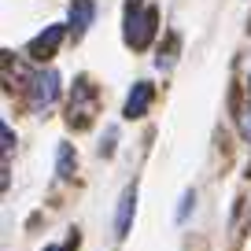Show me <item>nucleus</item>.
<instances>
[{"mask_svg":"<svg viewBox=\"0 0 251 251\" xmlns=\"http://www.w3.org/2000/svg\"><path fill=\"white\" fill-rule=\"evenodd\" d=\"M93 19H96V4L93 0H74L71 4V30H74V37H81V33L93 26Z\"/></svg>","mask_w":251,"mask_h":251,"instance_id":"423d86ee","label":"nucleus"},{"mask_svg":"<svg viewBox=\"0 0 251 251\" xmlns=\"http://www.w3.org/2000/svg\"><path fill=\"white\" fill-rule=\"evenodd\" d=\"M159 30V8L148 0H126V45L144 52L155 41Z\"/></svg>","mask_w":251,"mask_h":251,"instance_id":"f257e3e1","label":"nucleus"},{"mask_svg":"<svg viewBox=\"0 0 251 251\" xmlns=\"http://www.w3.org/2000/svg\"><path fill=\"white\" fill-rule=\"evenodd\" d=\"M63 37H67V26L55 23V26H48L45 33H37V37L30 41V48H26V52H30L33 59H48V55L59 48V41H63Z\"/></svg>","mask_w":251,"mask_h":251,"instance_id":"7ed1b4c3","label":"nucleus"},{"mask_svg":"<svg viewBox=\"0 0 251 251\" xmlns=\"http://www.w3.org/2000/svg\"><path fill=\"white\" fill-rule=\"evenodd\" d=\"M71 170H74V148L63 141L59 144V177H71Z\"/></svg>","mask_w":251,"mask_h":251,"instance_id":"0eeeda50","label":"nucleus"},{"mask_svg":"<svg viewBox=\"0 0 251 251\" xmlns=\"http://www.w3.org/2000/svg\"><path fill=\"white\" fill-rule=\"evenodd\" d=\"M133 211H137V188L129 185L122 192V200H118V211H115V233L118 240H122L126 233H129V222H133Z\"/></svg>","mask_w":251,"mask_h":251,"instance_id":"39448f33","label":"nucleus"},{"mask_svg":"<svg viewBox=\"0 0 251 251\" xmlns=\"http://www.w3.org/2000/svg\"><path fill=\"white\" fill-rule=\"evenodd\" d=\"M0 137H4V155H11V144H15V141H11V126L8 122L0 126Z\"/></svg>","mask_w":251,"mask_h":251,"instance_id":"6e6552de","label":"nucleus"},{"mask_svg":"<svg viewBox=\"0 0 251 251\" xmlns=\"http://www.w3.org/2000/svg\"><path fill=\"white\" fill-rule=\"evenodd\" d=\"M240 133H244V137L251 141V107L244 111V118H240Z\"/></svg>","mask_w":251,"mask_h":251,"instance_id":"9d476101","label":"nucleus"},{"mask_svg":"<svg viewBox=\"0 0 251 251\" xmlns=\"http://www.w3.org/2000/svg\"><path fill=\"white\" fill-rule=\"evenodd\" d=\"M188 207H192V192H185V200H181V207H177V222H185Z\"/></svg>","mask_w":251,"mask_h":251,"instance_id":"1a4fd4ad","label":"nucleus"},{"mask_svg":"<svg viewBox=\"0 0 251 251\" xmlns=\"http://www.w3.org/2000/svg\"><path fill=\"white\" fill-rule=\"evenodd\" d=\"M151 96H155L151 81H137V85L129 89V96H126V107H122V115H126V118H141L144 111L151 107Z\"/></svg>","mask_w":251,"mask_h":251,"instance_id":"20e7f679","label":"nucleus"},{"mask_svg":"<svg viewBox=\"0 0 251 251\" xmlns=\"http://www.w3.org/2000/svg\"><path fill=\"white\" fill-rule=\"evenodd\" d=\"M248 93H251V74H248Z\"/></svg>","mask_w":251,"mask_h":251,"instance_id":"f8f14e48","label":"nucleus"},{"mask_svg":"<svg viewBox=\"0 0 251 251\" xmlns=\"http://www.w3.org/2000/svg\"><path fill=\"white\" fill-rule=\"evenodd\" d=\"M45 251H71V244H52V248H45Z\"/></svg>","mask_w":251,"mask_h":251,"instance_id":"9b49d317","label":"nucleus"},{"mask_svg":"<svg viewBox=\"0 0 251 251\" xmlns=\"http://www.w3.org/2000/svg\"><path fill=\"white\" fill-rule=\"evenodd\" d=\"M26 100H30L33 111L52 107V103L59 100V74H55L52 67H45V71H33L30 85H26Z\"/></svg>","mask_w":251,"mask_h":251,"instance_id":"f03ea898","label":"nucleus"}]
</instances>
